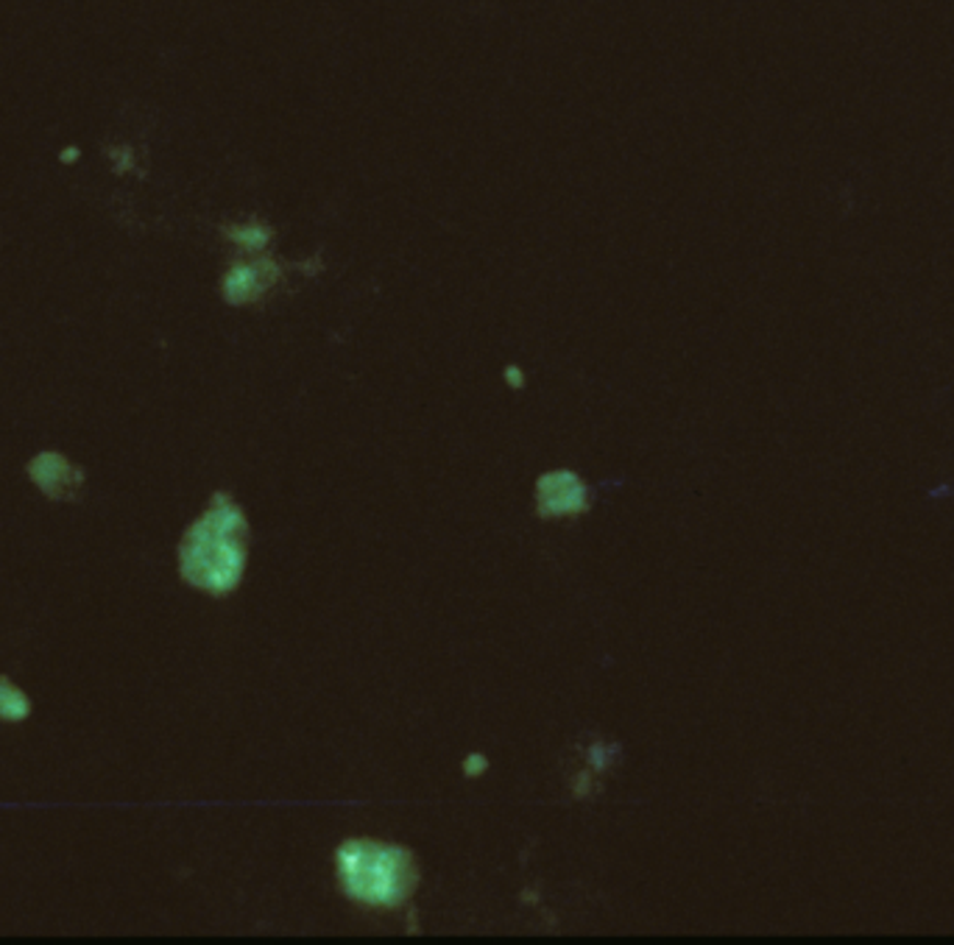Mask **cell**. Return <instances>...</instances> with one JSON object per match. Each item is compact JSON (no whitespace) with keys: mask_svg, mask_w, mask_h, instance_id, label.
I'll list each match as a JSON object with an SVG mask.
<instances>
[{"mask_svg":"<svg viewBox=\"0 0 954 945\" xmlns=\"http://www.w3.org/2000/svg\"><path fill=\"white\" fill-rule=\"evenodd\" d=\"M32 718V700L9 675H0V720L3 723H25Z\"/></svg>","mask_w":954,"mask_h":945,"instance_id":"52a82bcc","label":"cell"},{"mask_svg":"<svg viewBox=\"0 0 954 945\" xmlns=\"http://www.w3.org/2000/svg\"><path fill=\"white\" fill-rule=\"evenodd\" d=\"M293 273H299L296 262H286L274 252L241 254L221 279L223 299L235 307H252L271 299Z\"/></svg>","mask_w":954,"mask_h":945,"instance_id":"3957f363","label":"cell"},{"mask_svg":"<svg viewBox=\"0 0 954 945\" xmlns=\"http://www.w3.org/2000/svg\"><path fill=\"white\" fill-rule=\"evenodd\" d=\"M533 502L542 520H578L592 508V486L572 469H547L533 486Z\"/></svg>","mask_w":954,"mask_h":945,"instance_id":"277c9868","label":"cell"},{"mask_svg":"<svg viewBox=\"0 0 954 945\" xmlns=\"http://www.w3.org/2000/svg\"><path fill=\"white\" fill-rule=\"evenodd\" d=\"M226 237L237 254H260L271 252L274 241H277V229L260 215H248L243 221H235L226 226Z\"/></svg>","mask_w":954,"mask_h":945,"instance_id":"5b68a950","label":"cell"},{"mask_svg":"<svg viewBox=\"0 0 954 945\" xmlns=\"http://www.w3.org/2000/svg\"><path fill=\"white\" fill-rule=\"evenodd\" d=\"M502 380H505V385H509V388L516 390V388H525L527 374L520 369V365H509V369L502 371Z\"/></svg>","mask_w":954,"mask_h":945,"instance_id":"ba28073f","label":"cell"},{"mask_svg":"<svg viewBox=\"0 0 954 945\" xmlns=\"http://www.w3.org/2000/svg\"><path fill=\"white\" fill-rule=\"evenodd\" d=\"M246 561V513L230 494H216L179 544L182 581L212 597H226L241 586Z\"/></svg>","mask_w":954,"mask_h":945,"instance_id":"6da1fadb","label":"cell"},{"mask_svg":"<svg viewBox=\"0 0 954 945\" xmlns=\"http://www.w3.org/2000/svg\"><path fill=\"white\" fill-rule=\"evenodd\" d=\"M338 890L374 912H397L419 887V865L403 845L383 840H347L335 851Z\"/></svg>","mask_w":954,"mask_h":945,"instance_id":"7a4b0ae2","label":"cell"},{"mask_svg":"<svg viewBox=\"0 0 954 945\" xmlns=\"http://www.w3.org/2000/svg\"><path fill=\"white\" fill-rule=\"evenodd\" d=\"M32 477L39 482V489L48 491L50 497H65L70 491L68 464H62L56 455L37 457L32 466Z\"/></svg>","mask_w":954,"mask_h":945,"instance_id":"8992f818","label":"cell"}]
</instances>
